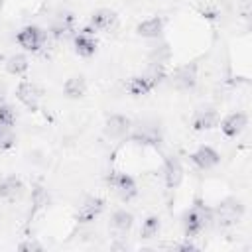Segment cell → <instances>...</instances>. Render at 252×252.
<instances>
[{
  "mask_svg": "<svg viewBox=\"0 0 252 252\" xmlns=\"http://www.w3.org/2000/svg\"><path fill=\"white\" fill-rule=\"evenodd\" d=\"M75 51L83 57H91L94 51H96V41L93 37V33H85L81 32L77 37H75Z\"/></svg>",
  "mask_w": 252,
  "mask_h": 252,
  "instance_id": "d6986e66",
  "label": "cell"
},
{
  "mask_svg": "<svg viewBox=\"0 0 252 252\" xmlns=\"http://www.w3.org/2000/svg\"><path fill=\"white\" fill-rule=\"evenodd\" d=\"M73 28H75V16L71 12H61L51 22V35L55 39H61V37L69 35L73 32Z\"/></svg>",
  "mask_w": 252,
  "mask_h": 252,
  "instance_id": "4fadbf2b",
  "label": "cell"
},
{
  "mask_svg": "<svg viewBox=\"0 0 252 252\" xmlns=\"http://www.w3.org/2000/svg\"><path fill=\"white\" fill-rule=\"evenodd\" d=\"M169 55H171L169 47H167L165 43H161L159 47L156 45V47L150 51V61H152V63H163V61L169 59Z\"/></svg>",
  "mask_w": 252,
  "mask_h": 252,
  "instance_id": "484cf974",
  "label": "cell"
},
{
  "mask_svg": "<svg viewBox=\"0 0 252 252\" xmlns=\"http://www.w3.org/2000/svg\"><path fill=\"white\" fill-rule=\"evenodd\" d=\"M163 181H165V187L167 189H175L183 181V167H181V161L175 156L165 158V163H163Z\"/></svg>",
  "mask_w": 252,
  "mask_h": 252,
  "instance_id": "ba28073f",
  "label": "cell"
},
{
  "mask_svg": "<svg viewBox=\"0 0 252 252\" xmlns=\"http://www.w3.org/2000/svg\"><path fill=\"white\" fill-rule=\"evenodd\" d=\"M22 189H24L22 181L16 175H8V177H4L0 181V199L12 201V199H16L22 193Z\"/></svg>",
  "mask_w": 252,
  "mask_h": 252,
  "instance_id": "ac0fdd59",
  "label": "cell"
},
{
  "mask_svg": "<svg viewBox=\"0 0 252 252\" xmlns=\"http://www.w3.org/2000/svg\"><path fill=\"white\" fill-rule=\"evenodd\" d=\"M16 144L12 126H0V150H10Z\"/></svg>",
  "mask_w": 252,
  "mask_h": 252,
  "instance_id": "d4e9b609",
  "label": "cell"
},
{
  "mask_svg": "<svg viewBox=\"0 0 252 252\" xmlns=\"http://www.w3.org/2000/svg\"><path fill=\"white\" fill-rule=\"evenodd\" d=\"M248 124V118L244 112H232L220 122V130L226 138H236Z\"/></svg>",
  "mask_w": 252,
  "mask_h": 252,
  "instance_id": "8fae6325",
  "label": "cell"
},
{
  "mask_svg": "<svg viewBox=\"0 0 252 252\" xmlns=\"http://www.w3.org/2000/svg\"><path fill=\"white\" fill-rule=\"evenodd\" d=\"M2 102H4V91L0 89V104H2Z\"/></svg>",
  "mask_w": 252,
  "mask_h": 252,
  "instance_id": "f1b7e54d",
  "label": "cell"
},
{
  "mask_svg": "<svg viewBox=\"0 0 252 252\" xmlns=\"http://www.w3.org/2000/svg\"><path fill=\"white\" fill-rule=\"evenodd\" d=\"M219 124V112L215 108H201L195 112L193 120H191V126L193 130L197 132H203V130H211Z\"/></svg>",
  "mask_w": 252,
  "mask_h": 252,
  "instance_id": "5bb4252c",
  "label": "cell"
},
{
  "mask_svg": "<svg viewBox=\"0 0 252 252\" xmlns=\"http://www.w3.org/2000/svg\"><path fill=\"white\" fill-rule=\"evenodd\" d=\"M116 22H118L116 12H112L108 8H100V10L93 12V16H91V26L94 30H110L116 26Z\"/></svg>",
  "mask_w": 252,
  "mask_h": 252,
  "instance_id": "2e32d148",
  "label": "cell"
},
{
  "mask_svg": "<svg viewBox=\"0 0 252 252\" xmlns=\"http://www.w3.org/2000/svg\"><path fill=\"white\" fill-rule=\"evenodd\" d=\"M102 209H104V199H100V197H89V199H85V203L79 207L77 220L87 224V222L94 220V219L102 213Z\"/></svg>",
  "mask_w": 252,
  "mask_h": 252,
  "instance_id": "30bf717a",
  "label": "cell"
},
{
  "mask_svg": "<svg viewBox=\"0 0 252 252\" xmlns=\"http://www.w3.org/2000/svg\"><path fill=\"white\" fill-rule=\"evenodd\" d=\"M171 85L177 91H189L197 85V65L195 63H187L183 67H179L173 77H171Z\"/></svg>",
  "mask_w": 252,
  "mask_h": 252,
  "instance_id": "5b68a950",
  "label": "cell"
},
{
  "mask_svg": "<svg viewBox=\"0 0 252 252\" xmlns=\"http://www.w3.org/2000/svg\"><path fill=\"white\" fill-rule=\"evenodd\" d=\"M2 4H4V0H0V8H2Z\"/></svg>",
  "mask_w": 252,
  "mask_h": 252,
  "instance_id": "f546056e",
  "label": "cell"
},
{
  "mask_svg": "<svg viewBox=\"0 0 252 252\" xmlns=\"http://www.w3.org/2000/svg\"><path fill=\"white\" fill-rule=\"evenodd\" d=\"M156 87H158V83H156L154 79H150L146 73H142V75H138V77H132L130 83H128V91H130V94H134V96L148 94V93L154 91Z\"/></svg>",
  "mask_w": 252,
  "mask_h": 252,
  "instance_id": "e0dca14e",
  "label": "cell"
},
{
  "mask_svg": "<svg viewBox=\"0 0 252 252\" xmlns=\"http://www.w3.org/2000/svg\"><path fill=\"white\" fill-rule=\"evenodd\" d=\"M132 140L136 144H142V146H159V142H161V130H159L158 122H142L134 130Z\"/></svg>",
  "mask_w": 252,
  "mask_h": 252,
  "instance_id": "277c9868",
  "label": "cell"
},
{
  "mask_svg": "<svg viewBox=\"0 0 252 252\" xmlns=\"http://www.w3.org/2000/svg\"><path fill=\"white\" fill-rule=\"evenodd\" d=\"M16 122V110L10 104H0V126H12Z\"/></svg>",
  "mask_w": 252,
  "mask_h": 252,
  "instance_id": "4316f807",
  "label": "cell"
},
{
  "mask_svg": "<svg viewBox=\"0 0 252 252\" xmlns=\"http://www.w3.org/2000/svg\"><path fill=\"white\" fill-rule=\"evenodd\" d=\"M110 183L114 187V191L118 193V197L122 201H130L138 195V187H136V181L128 175V173H114L110 177Z\"/></svg>",
  "mask_w": 252,
  "mask_h": 252,
  "instance_id": "52a82bcc",
  "label": "cell"
},
{
  "mask_svg": "<svg viewBox=\"0 0 252 252\" xmlns=\"http://www.w3.org/2000/svg\"><path fill=\"white\" fill-rule=\"evenodd\" d=\"M28 67H30L28 59L24 55H20V53H14V55H10L6 59V71L10 75H24L28 71Z\"/></svg>",
  "mask_w": 252,
  "mask_h": 252,
  "instance_id": "7402d4cb",
  "label": "cell"
},
{
  "mask_svg": "<svg viewBox=\"0 0 252 252\" xmlns=\"http://www.w3.org/2000/svg\"><path fill=\"white\" fill-rule=\"evenodd\" d=\"M110 224H112V228H116L118 232H128V230L132 228V224H134V217H132V213H128L126 209H118V211H114V215H112V219H110Z\"/></svg>",
  "mask_w": 252,
  "mask_h": 252,
  "instance_id": "44dd1931",
  "label": "cell"
},
{
  "mask_svg": "<svg viewBox=\"0 0 252 252\" xmlns=\"http://www.w3.org/2000/svg\"><path fill=\"white\" fill-rule=\"evenodd\" d=\"M158 230H159V219H158L156 215H150V217L142 222L140 234H142V238H152V236L158 234Z\"/></svg>",
  "mask_w": 252,
  "mask_h": 252,
  "instance_id": "cb8c5ba5",
  "label": "cell"
},
{
  "mask_svg": "<svg viewBox=\"0 0 252 252\" xmlns=\"http://www.w3.org/2000/svg\"><path fill=\"white\" fill-rule=\"evenodd\" d=\"M242 215H244V205L236 197H228V199L219 203V207L215 211V220L219 226L226 228V226L238 222Z\"/></svg>",
  "mask_w": 252,
  "mask_h": 252,
  "instance_id": "6da1fadb",
  "label": "cell"
},
{
  "mask_svg": "<svg viewBox=\"0 0 252 252\" xmlns=\"http://www.w3.org/2000/svg\"><path fill=\"white\" fill-rule=\"evenodd\" d=\"M47 203H49V195H47V191H45L41 185L33 187V191H32V205H33V213H35V211H41L43 207H47Z\"/></svg>",
  "mask_w": 252,
  "mask_h": 252,
  "instance_id": "603a6c76",
  "label": "cell"
},
{
  "mask_svg": "<svg viewBox=\"0 0 252 252\" xmlns=\"http://www.w3.org/2000/svg\"><path fill=\"white\" fill-rule=\"evenodd\" d=\"M16 96L24 106H28L30 110H35L37 102L41 98V89L32 81H22L16 89Z\"/></svg>",
  "mask_w": 252,
  "mask_h": 252,
  "instance_id": "8992f818",
  "label": "cell"
},
{
  "mask_svg": "<svg viewBox=\"0 0 252 252\" xmlns=\"http://www.w3.org/2000/svg\"><path fill=\"white\" fill-rule=\"evenodd\" d=\"M43 246L41 244H37V242H24V244H20V250H41Z\"/></svg>",
  "mask_w": 252,
  "mask_h": 252,
  "instance_id": "83f0119b",
  "label": "cell"
},
{
  "mask_svg": "<svg viewBox=\"0 0 252 252\" xmlns=\"http://www.w3.org/2000/svg\"><path fill=\"white\" fill-rule=\"evenodd\" d=\"M63 93L69 98H81L87 93V83L83 77H69L63 85Z\"/></svg>",
  "mask_w": 252,
  "mask_h": 252,
  "instance_id": "ffe728a7",
  "label": "cell"
},
{
  "mask_svg": "<svg viewBox=\"0 0 252 252\" xmlns=\"http://www.w3.org/2000/svg\"><path fill=\"white\" fill-rule=\"evenodd\" d=\"M209 219H211V211L201 203V201H197L187 213H185V234L187 236H195V234H199L205 226H207V222H209Z\"/></svg>",
  "mask_w": 252,
  "mask_h": 252,
  "instance_id": "7a4b0ae2",
  "label": "cell"
},
{
  "mask_svg": "<svg viewBox=\"0 0 252 252\" xmlns=\"http://www.w3.org/2000/svg\"><path fill=\"white\" fill-rule=\"evenodd\" d=\"M128 130H130V120L126 116H122V114H112L104 122V136L110 138V140L122 138Z\"/></svg>",
  "mask_w": 252,
  "mask_h": 252,
  "instance_id": "7c38bea8",
  "label": "cell"
},
{
  "mask_svg": "<svg viewBox=\"0 0 252 252\" xmlns=\"http://www.w3.org/2000/svg\"><path fill=\"white\" fill-rule=\"evenodd\" d=\"M191 161L199 167V169H213L219 161H220V156L215 148L211 146H201L197 148L193 154H191Z\"/></svg>",
  "mask_w": 252,
  "mask_h": 252,
  "instance_id": "9c48e42d",
  "label": "cell"
},
{
  "mask_svg": "<svg viewBox=\"0 0 252 252\" xmlns=\"http://www.w3.org/2000/svg\"><path fill=\"white\" fill-rule=\"evenodd\" d=\"M161 32H163V20L159 16H152V18H148L136 26V33L142 37H150V39L159 37Z\"/></svg>",
  "mask_w": 252,
  "mask_h": 252,
  "instance_id": "9a60e30c",
  "label": "cell"
},
{
  "mask_svg": "<svg viewBox=\"0 0 252 252\" xmlns=\"http://www.w3.org/2000/svg\"><path fill=\"white\" fill-rule=\"evenodd\" d=\"M16 39H18V43L26 51H39L41 45H43V41H45V33L37 26H26V28H22L18 32Z\"/></svg>",
  "mask_w": 252,
  "mask_h": 252,
  "instance_id": "3957f363",
  "label": "cell"
}]
</instances>
